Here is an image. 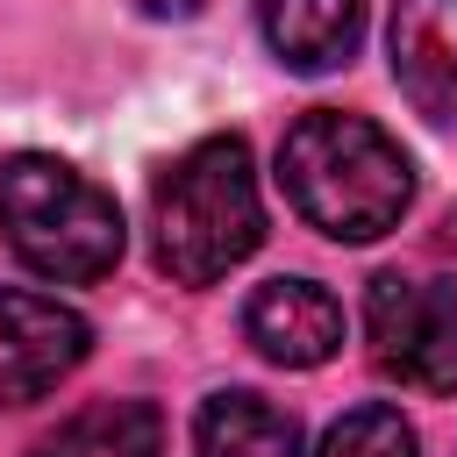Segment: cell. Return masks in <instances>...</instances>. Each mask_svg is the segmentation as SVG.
I'll use <instances>...</instances> for the list:
<instances>
[{"label":"cell","instance_id":"obj_2","mask_svg":"<svg viewBox=\"0 0 457 457\" xmlns=\"http://www.w3.org/2000/svg\"><path fill=\"white\" fill-rule=\"evenodd\" d=\"M150 243L179 286H214L264 243V200L243 136H207L164 164L150 193Z\"/></svg>","mask_w":457,"mask_h":457},{"label":"cell","instance_id":"obj_11","mask_svg":"<svg viewBox=\"0 0 457 457\" xmlns=\"http://www.w3.org/2000/svg\"><path fill=\"white\" fill-rule=\"evenodd\" d=\"M321 457H414V428L400 421V407H350L321 436Z\"/></svg>","mask_w":457,"mask_h":457},{"label":"cell","instance_id":"obj_5","mask_svg":"<svg viewBox=\"0 0 457 457\" xmlns=\"http://www.w3.org/2000/svg\"><path fill=\"white\" fill-rule=\"evenodd\" d=\"M86 350H93V328L79 307L0 286V407H29L57 393L86 364Z\"/></svg>","mask_w":457,"mask_h":457},{"label":"cell","instance_id":"obj_9","mask_svg":"<svg viewBox=\"0 0 457 457\" xmlns=\"http://www.w3.org/2000/svg\"><path fill=\"white\" fill-rule=\"evenodd\" d=\"M200 457H300V421L278 414L264 393H207L200 421H193Z\"/></svg>","mask_w":457,"mask_h":457},{"label":"cell","instance_id":"obj_4","mask_svg":"<svg viewBox=\"0 0 457 457\" xmlns=\"http://www.w3.org/2000/svg\"><path fill=\"white\" fill-rule=\"evenodd\" d=\"M371 364L414 393H457V286L378 271L364 293Z\"/></svg>","mask_w":457,"mask_h":457},{"label":"cell","instance_id":"obj_12","mask_svg":"<svg viewBox=\"0 0 457 457\" xmlns=\"http://www.w3.org/2000/svg\"><path fill=\"white\" fill-rule=\"evenodd\" d=\"M143 14H157V21H186V14H200V0H136Z\"/></svg>","mask_w":457,"mask_h":457},{"label":"cell","instance_id":"obj_7","mask_svg":"<svg viewBox=\"0 0 457 457\" xmlns=\"http://www.w3.org/2000/svg\"><path fill=\"white\" fill-rule=\"evenodd\" d=\"M243 328L286 371H314V364H328L343 350V307L314 278H264L250 293V307H243Z\"/></svg>","mask_w":457,"mask_h":457},{"label":"cell","instance_id":"obj_1","mask_svg":"<svg viewBox=\"0 0 457 457\" xmlns=\"http://www.w3.org/2000/svg\"><path fill=\"white\" fill-rule=\"evenodd\" d=\"M278 186L307 228H321L336 243H371V236L400 228V214L414 200V164L378 121L314 107L278 143Z\"/></svg>","mask_w":457,"mask_h":457},{"label":"cell","instance_id":"obj_3","mask_svg":"<svg viewBox=\"0 0 457 457\" xmlns=\"http://www.w3.org/2000/svg\"><path fill=\"white\" fill-rule=\"evenodd\" d=\"M0 228L7 250L57 286H93L121 264V207L86 171L21 150L0 164Z\"/></svg>","mask_w":457,"mask_h":457},{"label":"cell","instance_id":"obj_8","mask_svg":"<svg viewBox=\"0 0 457 457\" xmlns=\"http://www.w3.org/2000/svg\"><path fill=\"white\" fill-rule=\"evenodd\" d=\"M264 43L278 50V64L293 71H336L350 64L357 36H364V0H257Z\"/></svg>","mask_w":457,"mask_h":457},{"label":"cell","instance_id":"obj_10","mask_svg":"<svg viewBox=\"0 0 457 457\" xmlns=\"http://www.w3.org/2000/svg\"><path fill=\"white\" fill-rule=\"evenodd\" d=\"M36 457H164V414L150 400H100L50 428Z\"/></svg>","mask_w":457,"mask_h":457},{"label":"cell","instance_id":"obj_6","mask_svg":"<svg viewBox=\"0 0 457 457\" xmlns=\"http://www.w3.org/2000/svg\"><path fill=\"white\" fill-rule=\"evenodd\" d=\"M393 79L436 129H457V0H393Z\"/></svg>","mask_w":457,"mask_h":457}]
</instances>
